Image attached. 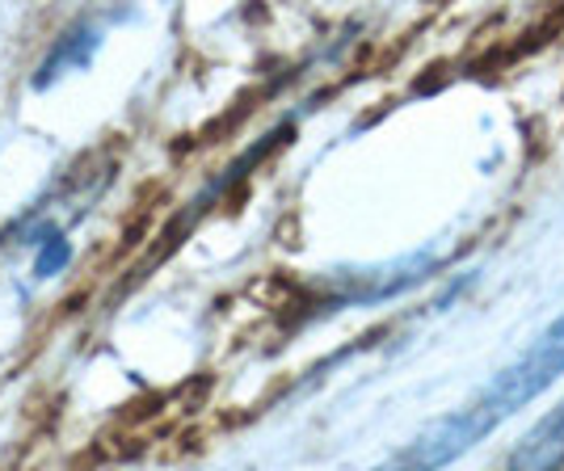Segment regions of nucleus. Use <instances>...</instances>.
I'll return each instance as SVG.
<instances>
[{
    "label": "nucleus",
    "mask_w": 564,
    "mask_h": 471,
    "mask_svg": "<svg viewBox=\"0 0 564 471\" xmlns=\"http://www.w3.org/2000/svg\"><path fill=\"white\" fill-rule=\"evenodd\" d=\"M68 261H72L68 240H64L59 232H51L47 240H43V249H39V261H34V270H39L43 278H51V274H59Z\"/></svg>",
    "instance_id": "obj_4"
},
{
    "label": "nucleus",
    "mask_w": 564,
    "mask_h": 471,
    "mask_svg": "<svg viewBox=\"0 0 564 471\" xmlns=\"http://www.w3.org/2000/svg\"><path fill=\"white\" fill-rule=\"evenodd\" d=\"M564 375V316H556L547 329L518 353L510 366H501L485 392H476L459 413H451L443 421H434L422 429L404 450H397L383 468L376 471H438L447 468L451 459H459L464 450H471L489 429L514 417L518 408L540 396L543 387H552Z\"/></svg>",
    "instance_id": "obj_1"
},
{
    "label": "nucleus",
    "mask_w": 564,
    "mask_h": 471,
    "mask_svg": "<svg viewBox=\"0 0 564 471\" xmlns=\"http://www.w3.org/2000/svg\"><path fill=\"white\" fill-rule=\"evenodd\" d=\"M94 47H97L94 30H68V34L55 43V51L43 59V68H39V76H34V85L43 89V85H51V80L59 76V68H80V64L94 55Z\"/></svg>",
    "instance_id": "obj_3"
},
{
    "label": "nucleus",
    "mask_w": 564,
    "mask_h": 471,
    "mask_svg": "<svg viewBox=\"0 0 564 471\" xmlns=\"http://www.w3.org/2000/svg\"><path fill=\"white\" fill-rule=\"evenodd\" d=\"M510 471H564V404L518 442Z\"/></svg>",
    "instance_id": "obj_2"
}]
</instances>
